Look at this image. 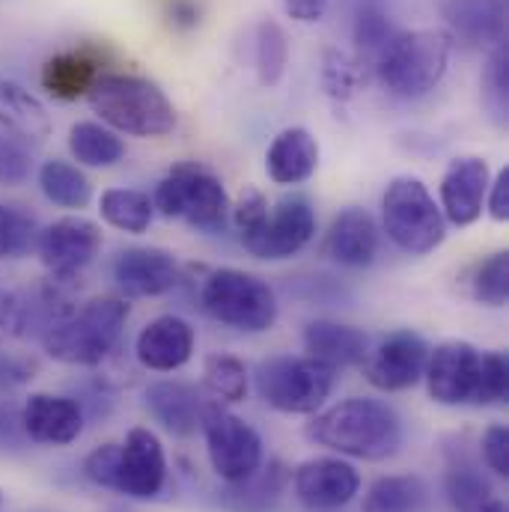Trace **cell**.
Returning <instances> with one entry per match:
<instances>
[{
  "mask_svg": "<svg viewBox=\"0 0 509 512\" xmlns=\"http://www.w3.org/2000/svg\"><path fill=\"white\" fill-rule=\"evenodd\" d=\"M426 501L429 486L417 474H390L367 489L361 512H423Z\"/></svg>",
  "mask_w": 509,
  "mask_h": 512,
  "instance_id": "obj_30",
  "label": "cell"
},
{
  "mask_svg": "<svg viewBox=\"0 0 509 512\" xmlns=\"http://www.w3.org/2000/svg\"><path fill=\"white\" fill-rule=\"evenodd\" d=\"M379 239L382 233L376 218L361 206H349L331 221L322 242V256L343 268H367L379 256Z\"/></svg>",
  "mask_w": 509,
  "mask_h": 512,
  "instance_id": "obj_20",
  "label": "cell"
},
{
  "mask_svg": "<svg viewBox=\"0 0 509 512\" xmlns=\"http://www.w3.org/2000/svg\"><path fill=\"white\" fill-rule=\"evenodd\" d=\"M483 462L495 477H509V429L504 423H495L486 429L483 441Z\"/></svg>",
  "mask_w": 509,
  "mask_h": 512,
  "instance_id": "obj_42",
  "label": "cell"
},
{
  "mask_svg": "<svg viewBox=\"0 0 509 512\" xmlns=\"http://www.w3.org/2000/svg\"><path fill=\"white\" fill-rule=\"evenodd\" d=\"M200 21V9L191 0H173L170 3V24L179 30H191Z\"/></svg>",
  "mask_w": 509,
  "mask_h": 512,
  "instance_id": "obj_46",
  "label": "cell"
},
{
  "mask_svg": "<svg viewBox=\"0 0 509 512\" xmlns=\"http://www.w3.org/2000/svg\"><path fill=\"white\" fill-rule=\"evenodd\" d=\"M126 298L102 295L75 307L66 319L42 331L45 352L69 367H102L120 346L128 322Z\"/></svg>",
  "mask_w": 509,
  "mask_h": 512,
  "instance_id": "obj_3",
  "label": "cell"
},
{
  "mask_svg": "<svg viewBox=\"0 0 509 512\" xmlns=\"http://www.w3.org/2000/svg\"><path fill=\"white\" fill-rule=\"evenodd\" d=\"M486 102L489 108L495 111V117L504 120L507 114V99H509V57H507V45H495L492 54H489V66H486Z\"/></svg>",
  "mask_w": 509,
  "mask_h": 512,
  "instance_id": "obj_40",
  "label": "cell"
},
{
  "mask_svg": "<svg viewBox=\"0 0 509 512\" xmlns=\"http://www.w3.org/2000/svg\"><path fill=\"white\" fill-rule=\"evenodd\" d=\"M304 435L340 456L382 462L396 456V450L402 447V420L387 402L349 396L316 414L307 423Z\"/></svg>",
  "mask_w": 509,
  "mask_h": 512,
  "instance_id": "obj_1",
  "label": "cell"
},
{
  "mask_svg": "<svg viewBox=\"0 0 509 512\" xmlns=\"http://www.w3.org/2000/svg\"><path fill=\"white\" fill-rule=\"evenodd\" d=\"M194 346H197V334L191 322L176 313H164L140 328L134 340V358L143 370L176 373L194 358Z\"/></svg>",
  "mask_w": 509,
  "mask_h": 512,
  "instance_id": "obj_17",
  "label": "cell"
},
{
  "mask_svg": "<svg viewBox=\"0 0 509 512\" xmlns=\"http://www.w3.org/2000/svg\"><path fill=\"white\" fill-rule=\"evenodd\" d=\"M453 39L444 30H399L376 60L373 72L396 99H420L432 93L450 66Z\"/></svg>",
  "mask_w": 509,
  "mask_h": 512,
  "instance_id": "obj_5",
  "label": "cell"
},
{
  "mask_svg": "<svg viewBox=\"0 0 509 512\" xmlns=\"http://www.w3.org/2000/svg\"><path fill=\"white\" fill-rule=\"evenodd\" d=\"M384 236L411 256L432 254L447 239V221L441 206L417 176H396L387 182L382 197Z\"/></svg>",
  "mask_w": 509,
  "mask_h": 512,
  "instance_id": "obj_7",
  "label": "cell"
},
{
  "mask_svg": "<svg viewBox=\"0 0 509 512\" xmlns=\"http://www.w3.org/2000/svg\"><path fill=\"white\" fill-rule=\"evenodd\" d=\"M200 429L206 435L212 471L224 483H242L262 468V438L239 414L221 408L218 402H209Z\"/></svg>",
  "mask_w": 509,
  "mask_h": 512,
  "instance_id": "obj_10",
  "label": "cell"
},
{
  "mask_svg": "<svg viewBox=\"0 0 509 512\" xmlns=\"http://www.w3.org/2000/svg\"><path fill=\"white\" fill-rule=\"evenodd\" d=\"M289 66V39L271 18L256 24V78L262 87H277Z\"/></svg>",
  "mask_w": 509,
  "mask_h": 512,
  "instance_id": "obj_34",
  "label": "cell"
},
{
  "mask_svg": "<svg viewBox=\"0 0 509 512\" xmlns=\"http://www.w3.org/2000/svg\"><path fill=\"white\" fill-rule=\"evenodd\" d=\"M69 152L81 167H114L126 155V143L117 131L102 123H75L69 128Z\"/></svg>",
  "mask_w": 509,
  "mask_h": 512,
  "instance_id": "obj_31",
  "label": "cell"
},
{
  "mask_svg": "<svg viewBox=\"0 0 509 512\" xmlns=\"http://www.w3.org/2000/svg\"><path fill=\"white\" fill-rule=\"evenodd\" d=\"M292 486L310 510H340L361 492V474L340 456H316L295 468Z\"/></svg>",
  "mask_w": 509,
  "mask_h": 512,
  "instance_id": "obj_16",
  "label": "cell"
},
{
  "mask_svg": "<svg viewBox=\"0 0 509 512\" xmlns=\"http://www.w3.org/2000/svg\"><path fill=\"white\" fill-rule=\"evenodd\" d=\"M200 307L224 328L242 334H265L277 322V295L259 274L242 268H215L200 289Z\"/></svg>",
  "mask_w": 509,
  "mask_h": 512,
  "instance_id": "obj_6",
  "label": "cell"
},
{
  "mask_svg": "<svg viewBox=\"0 0 509 512\" xmlns=\"http://www.w3.org/2000/svg\"><path fill=\"white\" fill-rule=\"evenodd\" d=\"M203 387L212 402H242L248 396V367L236 355H209L203 364Z\"/></svg>",
  "mask_w": 509,
  "mask_h": 512,
  "instance_id": "obj_35",
  "label": "cell"
},
{
  "mask_svg": "<svg viewBox=\"0 0 509 512\" xmlns=\"http://www.w3.org/2000/svg\"><path fill=\"white\" fill-rule=\"evenodd\" d=\"M36 182H39V191L48 203L60 206V209H87L90 200H93V185L87 179V173L72 164V161H63V158H51L39 167L36 173Z\"/></svg>",
  "mask_w": 509,
  "mask_h": 512,
  "instance_id": "obj_27",
  "label": "cell"
},
{
  "mask_svg": "<svg viewBox=\"0 0 509 512\" xmlns=\"http://www.w3.org/2000/svg\"><path fill=\"white\" fill-rule=\"evenodd\" d=\"M331 0H283V9L298 24H316L325 18Z\"/></svg>",
  "mask_w": 509,
  "mask_h": 512,
  "instance_id": "obj_45",
  "label": "cell"
},
{
  "mask_svg": "<svg viewBox=\"0 0 509 512\" xmlns=\"http://www.w3.org/2000/svg\"><path fill=\"white\" fill-rule=\"evenodd\" d=\"M33 170V158L24 140L12 137V134H0V185H24L30 179Z\"/></svg>",
  "mask_w": 509,
  "mask_h": 512,
  "instance_id": "obj_41",
  "label": "cell"
},
{
  "mask_svg": "<svg viewBox=\"0 0 509 512\" xmlns=\"http://www.w3.org/2000/svg\"><path fill=\"white\" fill-rule=\"evenodd\" d=\"M429 361V343L414 331H393L382 343L367 352L364 376L376 390L399 393L423 382Z\"/></svg>",
  "mask_w": 509,
  "mask_h": 512,
  "instance_id": "obj_14",
  "label": "cell"
},
{
  "mask_svg": "<svg viewBox=\"0 0 509 512\" xmlns=\"http://www.w3.org/2000/svg\"><path fill=\"white\" fill-rule=\"evenodd\" d=\"M486 209H489L492 221H498V224H507L509 221V164L489 182Z\"/></svg>",
  "mask_w": 509,
  "mask_h": 512,
  "instance_id": "obj_44",
  "label": "cell"
},
{
  "mask_svg": "<svg viewBox=\"0 0 509 512\" xmlns=\"http://www.w3.org/2000/svg\"><path fill=\"white\" fill-rule=\"evenodd\" d=\"M447 495L456 512H507V501L492 489V483L471 462L450 465Z\"/></svg>",
  "mask_w": 509,
  "mask_h": 512,
  "instance_id": "obj_29",
  "label": "cell"
},
{
  "mask_svg": "<svg viewBox=\"0 0 509 512\" xmlns=\"http://www.w3.org/2000/svg\"><path fill=\"white\" fill-rule=\"evenodd\" d=\"M99 215L108 227L120 233L143 236L152 227L155 206L152 197L140 188H108L99 197Z\"/></svg>",
  "mask_w": 509,
  "mask_h": 512,
  "instance_id": "obj_28",
  "label": "cell"
},
{
  "mask_svg": "<svg viewBox=\"0 0 509 512\" xmlns=\"http://www.w3.org/2000/svg\"><path fill=\"white\" fill-rule=\"evenodd\" d=\"M114 280L126 298H161L179 286V262L164 248H123L114 256Z\"/></svg>",
  "mask_w": 509,
  "mask_h": 512,
  "instance_id": "obj_18",
  "label": "cell"
},
{
  "mask_svg": "<svg viewBox=\"0 0 509 512\" xmlns=\"http://www.w3.org/2000/svg\"><path fill=\"white\" fill-rule=\"evenodd\" d=\"M36 221L15 209L0 203V259H21L36 248Z\"/></svg>",
  "mask_w": 509,
  "mask_h": 512,
  "instance_id": "obj_38",
  "label": "cell"
},
{
  "mask_svg": "<svg viewBox=\"0 0 509 512\" xmlns=\"http://www.w3.org/2000/svg\"><path fill=\"white\" fill-rule=\"evenodd\" d=\"M465 292L471 301L483 307H507L509 301V254L495 251V254L477 259L468 274H465Z\"/></svg>",
  "mask_w": 509,
  "mask_h": 512,
  "instance_id": "obj_32",
  "label": "cell"
},
{
  "mask_svg": "<svg viewBox=\"0 0 509 512\" xmlns=\"http://www.w3.org/2000/svg\"><path fill=\"white\" fill-rule=\"evenodd\" d=\"M316 236V209L304 194H286L268 206L251 230L239 233V242L254 259L280 262L298 256Z\"/></svg>",
  "mask_w": 509,
  "mask_h": 512,
  "instance_id": "obj_9",
  "label": "cell"
},
{
  "mask_svg": "<svg viewBox=\"0 0 509 512\" xmlns=\"http://www.w3.org/2000/svg\"><path fill=\"white\" fill-rule=\"evenodd\" d=\"M483 352L468 340H447L429 349L426 361V387L429 396L441 405H474L480 384Z\"/></svg>",
  "mask_w": 509,
  "mask_h": 512,
  "instance_id": "obj_12",
  "label": "cell"
},
{
  "mask_svg": "<svg viewBox=\"0 0 509 512\" xmlns=\"http://www.w3.org/2000/svg\"><path fill=\"white\" fill-rule=\"evenodd\" d=\"M36 256L54 277H81V271L102 251V227L81 215L51 221L36 236Z\"/></svg>",
  "mask_w": 509,
  "mask_h": 512,
  "instance_id": "obj_11",
  "label": "cell"
},
{
  "mask_svg": "<svg viewBox=\"0 0 509 512\" xmlns=\"http://www.w3.org/2000/svg\"><path fill=\"white\" fill-rule=\"evenodd\" d=\"M84 99L102 126L128 137H167L176 128L173 102L143 75L102 72Z\"/></svg>",
  "mask_w": 509,
  "mask_h": 512,
  "instance_id": "obj_2",
  "label": "cell"
},
{
  "mask_svg": "<svg viewBox=\"0 0 509 512\" xmlns=\"http://www.w3.org/2000/svg\"><path fill=\"white\" fill-rule=\"evenodd\" d=\"M146 408L170 435L188 438L200 429L209 399L194 384L155 382L146 390Z\"/></svg>",
  "mask_w": 509,
  "mask_h": 512,
  "instance_id": "obj_24",
  "label": "cell"
},
{
  "mask_svg": "<svg viewBox=\"0 0 509 512\" xmlns=\"http://www.w3.org/2000/svg\"><path fill=\"white\" fill-rule=\"evenodd\" d=\"M117 450L120 444H102L84 459V477L102 489L114 486V468H117Z\"/></svg>",
  "mask_w": 509,
  "mask_h": 512,
  "instance_id": "obj_43",
  "label": "cell"
},
{
  "mask_svg": "<svg viewBox=\"0 0 509 512\" xmlns=\"http://www.w3.org/2000/svg\"><path fill=\"white\" fill-rule=\"evenodd\" d=\"M102 66H105V54L96 45H81V48H69V51L48 57L39 81L51 99L75 102L87 96L93 81L105 72Z\"/></svg>",
  "mask_w": 509,
  "mask_h": 512,
  "instance_id": "obj_21",
  "label": "cell"
},
{
  "mask_svg": "<svg viewBox=\"0 0 509 512\" xmlns=\"http://www.w3.org/2000/svg\"><path fill=\"white\" fill-rule=\"evenodd\" d=\"M319 167V140L301 126L283 128L265 152V173L274 185H301Z\"/></svg>",
  "mask_w": 509,
  "mask_h": 512,
  "instance_id": "obj_25",
  "label": "cell"
},
{
  "mask_svg": "<svg viewBox=\"0 0 509 512\" xmlns=\"http://www.w3.org/2000/svg\"><path fill=\"white\" fill-rule=\"evenodd\" d=\"M441 15L453 36L468 45H501L507 42V0H444Z\"/></svg>",
  "mask_w": 509,
  "mask_h": 512,
  "instance_id": "obj_22",
  "label": "cell"
},
{
  "mask_svg": "<svg viewBox=\"0 0 509 512\" xmlns=\"http://www.w3.org/2000/svg\"><path fill=\"white\" fill-rule=\"evenodd\" d=\"M364 87V63L340 48H328L322 57V90L331 102L346 105Z\"/></svg>",
  "mask_w": 509,
  "mask_h": 512,
  "instance_id": "obj_36",
  "label": "cell"
},
{
  "mask_svg": "<svg viewBox=\"0 0 509 512\" xmlns=\"http://www.w3.org/2000/svg\"><path fill=\"white\" fill-rule=\"evenodd\" d=\"M283 468L274 462L271 468H259L256 474H251L242 483H233L230 492V510L236 512H265L280 495L283 486Z\"/></svg>",
  "mask_w": 509,
  "mask_h": 512,
  "instance_id": "obj_37",
  "label": "cell"
},
{
  "mask_svg": "<svg viewBox=\"0 0 509 512\" xmlns=\"http://www.w3.org/2000/svg\"><path fill=\"white\" fill-rule=\"evenodd\" d=\"M509 393V361L504 352H483L480 364V384L474 405H498Z\"/></svg>",
  "mask_w": 509,
  "mask_h": 512,
  "instance_id": "obj_39",
  "label": "cell"
},
{
  "mask_svg": "<svg viewBox=\"0 0 509 512\" xmlns=\"http://www.w3.org/2000/svg\"><path fill=\"white\" fill-rule=\"evenodd\" d=\"M0 507H3V495H0Z\"/></svg>",
  "mask_w": 509,
  "mask_h": 512,
  "instance_id": "obj_47",
  "label": "cell"
},
{
  "mask_svg": "<svg viewBox=\"0 0 509 512\" xmlns=\"http://www.w3.org/2000/svg\"><path fill=\"white\" fill-rule=\"evenodd\" d=\"M0 128L24 143H45L51 137L48 108L21 84L0 81Z\"/></svg>",
  "mask_w": 509,
  "mask_h": 512,
  "instance_id": "obj_26",
  "label": "cell"
},
{
  "mask_svg": "<svg viewBox=\"0 0 509 512\" xmlns=\"http://www.w3.org/2000/svg\"><path fill=\"white\" fill-rule=\"evenodd\" d=\"M492 170L489 161L480 155L453 158L441 176V215L453 227H471L483 218L486 194H489Z\"/></svg>",
  "mask_w": 509,
  "mask_h": 512,
  "instance_id": "obj_15",
  "label": "cell"
},
{
  "mask_svg": "<svg viewBox=\"0 0 509 512\" xmlns=\"http://www.w3.org/2000/svg\"><path fill=\"white\" fill-rule=\"evenodd\" d=\"M164 483H167V453L161 438L146 426H134L117 450L111 489L137 501H149L164 489Z\"/></svg>",
  "mask_w": 509,
  "mask_h": 512,
  "instance_id": "obj_13",
  "label": "cell"
},
{
  "mask_svg": "<svg viewBox=\"0 0 509 512\" xmlns=\"http://www.w3.org/2000/svg\"><path fill=\"white\" fill-rule=\"evenodd\" d=\"M337 370L295 355H274L256 367L259 399L280 414H316L334 390Z\"/></svg>",
  "mask_w": 509,
  "mask_h": 512,
  "instance_id": "obj_8",
  "label": "cell"
},
{
  "mask_svg": "<svg viewBox=\"0 0 509 512\" xmlns=\"http://www.w3.org/2000/svg\"><path fill=\"white\" fill-rule=\"evenodd\" d=\"M304 352L307 358L340 370V367H355L364 364L367 352H370V337L346 322H334V319H313L304 328Z\"/></svg>",
  "mask_w": 509,
  "mask_h": 512,
  "instance_id": "obj_23",
  "label": "cell"
},
{
  "mask_svg": "<svg viewBox=\"0 0 509 512\" xmlns=\"http://www.w3.org/2000/svg\"><path fill=\"white\" fill-rule=\"evenodd\" d=\"M152 206L167 221H185L203 233H224L230 224V194L200 161H179L152 194Z\"/></svg>",
  "mask_w": 509,
  "mask_h": 512,
  "instance_id": "obj_4",
  "label": "cell"
},
{
  "mask_svg": "<svg viewBox=\"0 0 509 512\" xmlns=\"http://www.w3.org/2000/svg\"><path fill=\"white\" fill-rule=\"evenodd\" d=\"M21 429L36 444L66 447L84 432V411L75 399L57 393H33L21 408Z\"/></svg>",
  "mask_w": 509,
  "mask_h": 512,
  "instance_id": "obj_19",
  "label": "cell"
},
{
  "mask_svg": "<svg viewBox=\"0 0 509 512\" xmlns=\"http://www.w3.org/2000/svg\"><path fill=\"white\" fill-rule=\"evenodd\" d=\"M399 27L390 21V15L376 3H364L355 15V48L358 60L364 66H376V60L387 51V45L396 39Z\"/></svg>",
  "mask_w": 509,
  "mask_h": 512,
  "instance_id": "obj_33",
  "label": "cell"
}]
</instances>
